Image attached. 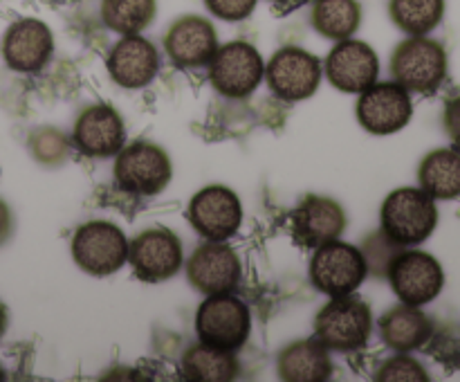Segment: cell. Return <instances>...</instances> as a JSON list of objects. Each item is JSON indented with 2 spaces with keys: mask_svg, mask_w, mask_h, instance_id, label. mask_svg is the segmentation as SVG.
I'll return each instance as SVG.
<instances>
[{
  "mask_svg": "<svg viewBox=\"0 0 460 382\" xmlns=\"http://www.w3.org/2000/svg\"><path fill=\"white\" fill-rule=\"evenodd\" d=\"M382 232L400 245H420L438 225L436 200L422 189L402 187L386 196L380 211Z\"/></svg>",
  "mask_w": 460,
  "mask_h": 382,
  "instance_id": "1",
  "label": "cell"
},
{
  "mask_svg": "<svg viewBox=\"0 0 460 382\" xmlns=\"http://www.w3.org/2000/svg\"><path fill=\"white\" fill-rule=\"evenodd\" d=\"M373 331V315L367 301L358 297H332L314 317V337L337 353L362 349Z\"/></svg>",
  "mask_w": 460,
  "mask_h": 382,
  "instance_id": "2",
  "label": "cell"
},
{
  "mask_svg": "<svg viewBox=\"0 0 460 382\" xmlns=\"http://www.w3.org/2000/svg\"><path fill=\"white\" fill-rule=\"evenodd\" d=\"M252 331V315L245 301L223 292L209 295L196 313L198 340L220 351H238Z\"/></svg>",
  "mask_w": 460,
  "mask_h": 382,
  "instance_id": "3",
  "label": "cell"
},
{
  "mask_svg": "<svg viewBox=\"0 0 460 382\" xmlns=\"http://www.w3.org/2000/svg\"><path fill=\"white\" fill-rule=\"evenodd\" d=\"M391 75L409 93H434L447 76V52L427 36H411L395 48Z\"/></svg>",
  "mask_w": 460,
  "mask_h": 382,
  "instance_id": "4",
  "label": "cell"
},
{
  "mask_svg": "<svg viewBox=\"0 0 460 382\" xmlns=\"http://www.w3.org/2000/svg\"><path fill=\"white\" fill-rule=\"evenodd\" d=\"M367 274L368 265L362 250L340 238L319 245L310 261V281L328 297L350 295L362 286Z\"/></svg>",
  "mask_w": 460,
  "mask_h": 382,
  "instance_id": "5",
  "label": "cell"
},
{
  "mask_svg": "<svg viewBox=\"0 0 460 382\" xmlns=\"http://www.w3.org/2000/svg\"><path fill=\"white\" fill-rule=\"evenodd\" d=\"M173 166L169 155L157 144L139 139L117 153L115 180L133 196H155L171 182Z\"/></svg>",
  "mask_w": 460,
  "mask_h": 382,
  "instance_id": "6",
  "label": "cell"
},
{
  "mask_svg": "<svg viewBox=\"0 0 460 382\" xmlns=\"http://www.w3.org/2000/svg\"><path fill=\"white\" fill-rule=\"evenodd\" d=\"M72 259L93 277H108L128 261V238L108 220H93L76 229L72 238Z\"/></svg>",
  "mask_w": 460,
  "mask_h": 382,
  "instance_id": "7",
  "label": "cell"
},
{
  "mask_svg": "<svg viewBox=\"0 0 460 382\" xmlns=\"http://www.w3.org/2000/svg\"><path fill=\"white\" fill-rule=\"evenodd\" d=\"M207 66H209L211 85L220 94L232 99H243L254 93L265 75V63L259 49L245 40L218 45Z\"/></svg>",
  "mask_w": 460,
  "mask_h": 382,
  "instance_id": "8",
  "label": "cell"
},
{
  "mask_svg": "<svg viewBox=\"0 0 460 382\" xmlns=\"http://www.w3.org/2000/svg\"><path fill=\"white\" fill-rule=\"evenodd\" d=\"M391 288L402 304L425 306L440 295L445 286V272L438 259L422 250H402L391 263Z\"/></svg>",
  "mask_w": 460,
  "mask_h": 382,
  "instance_id": "9",
  "label": "cell"
},
{
  "mask_svg": "<svg viewBox=\"0 0 460 382\" xmlns=\"http://www.w3.org/2000/svg\"><path fill=\"white\" fill-rule=\"evenodd\" d=\"M265 79L283 102H304L322 84V61L301 48H281L265 66Z\"/></svg>",
  "mask_w": 460,
  "mask_h": 382,
  "instance_id": "10",
  "label": "cell"
},
{
  "mask_svg": "<svg viewBox=\"0 0 460 382\" xmlns=\"http://www.w3.org/2000/svg\"><path fill=\"white\" fill-rule=\"evenodd\" d=\"M128 263L142 281H166L182 268V243L169 227H148L128 243Z\"/></svg>",
  "mask_w": 460,
  "mask_h": 382,
  "instance_id": "11",
  "label": "cell"
},
{
  "mask_svg": "<svg viewBox=\"0 0 460 382\" xmlns=\"http://www.w3.org/2000/svg\"><path fill=\"white\" fill-rule=\"evenodd\" d=\"M411 115V94L398 81L368 85L358 102L359 124L373 135L398 133L409 124Z\"/></svg>",
  "mask_w": 460,
  "mask_h": 382,
  "instance_id": "12",
  "label": "cell"
},
{
  "mask_svg": "<svg viewBox=\"0 0 460 382\" xmlns=\"http://www.w3.org/2000/svg\"><path fill=\"white\" fill-rule=\"evenodd\" d=\"M189 220L207 241H227L243 223L241 200L232 189L211 184L191 198Z\"/></svg>",
  "mask_w": 460,
  "mask_h": 382,
  "instance_id": "13",
  "label": "cell"
},
{
  "mask_svg": "<svg viewBox=\"0 0 460 382\" xmlns=\"http://www.w3.org/2000/svg\"><path fill=\"white\" fill-rule=\"evenodd\" d=\"M187 277L202 295H223L241 281V261L225 241H207L187 261Z\"/></svg>",
  "mask_w": 460,
  "mask_h": 382,
  "instance_id": "14",
  "label": "cell"
},
{
  "mask_svg": "<svg viewBox=\"0 0 460 382\" xmlns=\"http://www.w3.org/2000/svg\"><path fill=\"white\" fill-rule=\"evenodd\" d=\"M72 142L90 157H111L124 148L126 129L119 112L106 103H93L76 117Z\"/></svg>",
  "mask_w": 460,
  "mask_h": 382,
  "instance_id": "15",
  "label": "cell"
},
{
  "mask_svg": "<svg viewBox=\"0 0 460 382\" xmlns=\"http://www.w3.org/2000/svg\"><path fill=\"white\" fill-rule=\"evenodd\" d=\"M0 52L12 70L36 72L52 58L54 36L43 21L21 18L4 31Z\"/></svg>",
  "mask_w": 460,
  "mask_h": 382,
  "instance_id": "16",
  "label": "cell"
},
{
  "mask_svg": "<svg viewBox=\"0 0 460 382\" xmlns=\"http://www.w3.org/2000/svg\"><path fill=\"white\" fill-rule=\"evenodd\" d=\"M326 75L341 93H364L380 75V61L371 45L344 39L326 58Z\"/></svg>",
  "mask_w": 460,
  "mask_h": 382,
  "instance_id": "17",
  "label": "cell"
},
{
  "mask_svg": "<svg viewBox=\"0 0 460 382\" xmlns=\"http://www.w3.org/2000/svg\"><path fill=\"white\" fill-rule=\"evenodd\" d=\"M164 49L178 67H200L211 61L218 49L216 27L207 18L187 13L169 27Z\"/></svg>",
  "mask_w": 460,
  "mask_h": 382,
  "instance_id": "18",
  "label": "cell"
},
{
  "mask_svg": "<svg viewBox=\"0 0 460 382\" xmlns=\"http://www.w3.org/2000/svg\"><path fill=\"white\" fill-rule=\"evenodd\" d=\"M108 72L121 88H144L157 76L162 66L160 52L148 39L126 34L108 57Z\"/></svg>",
  "mask_w": 460,
  "mask_h": 382,
  "instance_id": "19",
  "label": "cell"
},
{
  "mask_svg": "<svg viewBox=\"0 0 460 382\" xmlns=\"http://www.w3.org/2000/svg\"><path fill=\"white\" fill-rule=\"evenodd\" d=\"M346 227V214L332 198L310 193L292 214V232L304 247H319L340 238Z\"/></svg>",
  "mask_w": 460,
  "mask_h": 382,
  "instance_id": "20",
  "label": "cell"
},
{
  "mask_svg": "<svg viewBox=\"0 0 460 382\" xmlns=\"http://www.w3.org/2000/svg\"><path fill=\"white\" fill-rule=\"evenodd\" d=\"M380 335L395 353H411L434 335V322L418 306L400 304L380 317Z\"/></svg>",
  "mask_w": 460,
  "mask_h": 382,
  "instance_id": "21",
  "label": "cell"
},
{
  "mask_svg": "<svg viewBox=\"0 0 460 382\" xmlns=\"http://www.w3.org/2000/svg\"><path fill=\"white\" fill-rule=\"evenodd\" d=\"M279 378L288 382H322L332 376V360L326 346L314 340L288 344L277 360Z\"/></svg>",
  "mask_w": 460,
  "mask_h": 382,
  "instance_id": "22",
  "label": "cell"
},
{
  "mask_svg": "<svg viewBox=\"0 0 460 382\" xmlns=\"http://www.w3.org/2000/svg\"><path fill=\"white\" fill-rule=\"evenodd\" d=\"M418 180L422 191L434 200H452L460 196V151L436 148L422 157L418 166Z\"/></svg>",
  "mask_w": 460,
  "mask_h": 382,
  "instance_id": "23",
  "label": "cell"
},
{
  "mask_svg": "<svg viewBox=\"0 0 460 382\" xmlns=\"http://www.w3.org/2000/svg\"><path fill=\"white\" fill-rule=\"evenodd\" d=\"M182 376L198 382H227L238 376V360L232 351L196 344L182 358Z\"/></svg>",
  "mask_w": 460,
  "mask_h": 382,
  "instance_id": "24",
  "label": "cell"
},
{
  "mask_svg": "<svg viewBox=\"0 0 460 382\" xmlns=\"http://www.w3.org/2000/svg\"><path fill=\"white\" fill-rule=\"evenodd\" d=\"M310 21L326 39H350L362 22V4L358 0H314Z\"/></svg>",
  "mask_w": 460,
  "mask_h": 382,
  "instance_id": "25",
  "label": "cell"
},
{
  "mask_svg": "<svg viewBox=\"0 0 460 382\" xmlns=\"http://www.w3.org/2000/svg\"><path fill=\"white\" fill-rule=\"evenodd\" d=\"M389 16L409 36H427L445 16V0H389Z\"/></svg>",
  "mask_w": 460,
  "mask_h": 382,
  "instance_id": "26",
  "label": "cell"
},
{
  "mask_svg": "<svg viewBox=\"0 0 460 382\" xmlns=\"http://www.w3.org/2000/svg\"><path fill=\"white\" fill-rule=\"evenodd\" d=\"M157 0H102V21L117 34H139L153 22Z\"/></svg>",
  "mask_w": 460,
  "mask_h": 382,
  "instance_id": "27",
  "label": "cell"
},
{
  "mask_svg": "<svg viewBox=\"0 0 460 382\" xmlns=\"http://www.w3.org/2000/svg\"><path fill=\"white\" fill-rule=\"evenodd\" d=\"M30 151L43 164H61L70 151V142L61 130L43 126L30 135Z\"/></svg>",
  "mask_w": 460,
  "mask_h": 382,
  "instance_id": "28",
  "label": "cell"
},
{
  "mask_svg": "<svg viewBox=\"0 0 460 382\" xmlns=\"http://www.w3.org/2000/svg\"><path fill=\"white\" fill-rule=\"evenodd\" d=\"M402 250H404V245L391 241V238L380 229V232H376L373 236L367 238L362 254H364V259H367L368 268H373V272H376L377 277H385V274L389 272L394 259Z\"/></svg>",
  "mask_w": 460,
  "mask_h": 382,
  "instance_id": "29",
  "label": "cell"
},
{
  "mask_svg": "<svg viewBox=\"0 0 460 382\" xmlns=\"http://www.w3.org/2000/svg\"><path fill=\"white\" fill-rule=\"evenodd\" d=\"M377 380H394V382H425L429 380L425 367L418 360L409 358V355L400 353L385 362L377 371Z\"/></svg>",
  "mask_w": 460,
  "mask_h": 382,
  "instance_id": "30",
  "label": "cell"
},
{
  "mask_svg": "<svg viewBox=\"0 0 460 382\" xmlns=\"http://www.w3.org/2000/svg\"><path fill=\"white\" fill-rule=\"evenodd\" d=\"M259 0H205L207 9L223 21H245Z\"/></svg>",
  "mask_w": 460,
  "mask_h": 382,
  "instance_id": "31",
  "label": "cell"
},
{
  "mask_svg": "<svg viewBox=\"0 0 460 382\" xmlns=\"http://www.w3.org/2000/svg\"><path fill=\"white\" fill-rule=\"evenodd\" d=\"M443 126L447 130L449 139L460 148V97L449 99L447 106H445Z\"/></svg>",
  "mask_w": 460,
  "mask_h": 382,
  "instance_id": "32",
  "label": "cell"
},
{
  "mask_svg": "<svg viewBox=\"0 0 460 382\" xmlns=\"http://www.w3.org/2000/svg\"><path fill=\"white\" fill-rule=\"evenodd\" d=\"M12 227H13V220H12V214H9V207L0 200V245L9 238Z\"/></svg>",
  "mask_w": 460,
  "mask_h": 382,
  "instance_id": "33",
  "label": "cell"
},
{
  "mask_svg": "<svg viewBox=\"0 0 460 382\" xmlns=\"http://www.w3.org/2000/svg\"><path fill=\"white\" fill-rule=\"evenodd\" d=\"M7 324H9L7 308H4V304H3V301H0V337H3L4 331H7Z\"/></svg>",
  "mask_w": 460,
  "mask_h": 382,
  "instance_id": "34",
  "label": "cell"
},
{
  "mask_svg": "<svg viewBox=\"0 0 460 382\" xmlns=\"http://www.w3.org/2000/svg\"><path fill=\"white\" fill-rule=\"evenodd\" d=\"M270 3H279V4H283V3H292V0H270Z\"/></svg>",
  "mask_w": 460,
  "mask_h": 382,
  "instance_id": "35",
  "label": "cell"
},
{
  "mask_svg": "<svg viewBox=\"0 0 460 382\" xmlns=\"http://www.w3.org/2000/svg\"><path fill=\"white\" fill-rule=\"evenodd\" d=\"M0 380H4V369H3V364H0Z\"/></svg>",
  "mask_w": 460,
  "mask_h": 382,
  "instance_id": "36",
  "label": "cell"
}]
</instances>
